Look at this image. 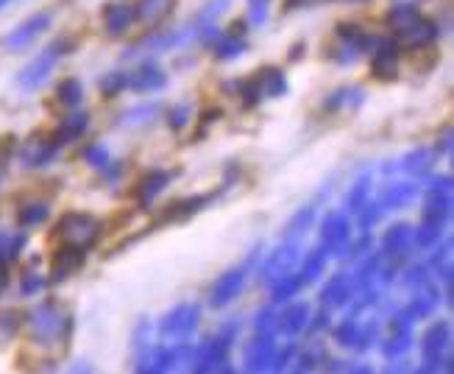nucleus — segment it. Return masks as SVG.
Wrapping results in <instances>:
<instances>
[{"label":"nucleus","instance_id":"1","mask_svg":"<svg viewBox=\"0 0 454 374\" xmlns=\"http://www.w3.org/2000/svg\"><path fill=\"white\" fill-rule=\"evenodd\" d=\"M4 283H6V277H4V271H0V288H4Z\"/></svg>","mask_w":454,"mask_h":374}]
</instances>
